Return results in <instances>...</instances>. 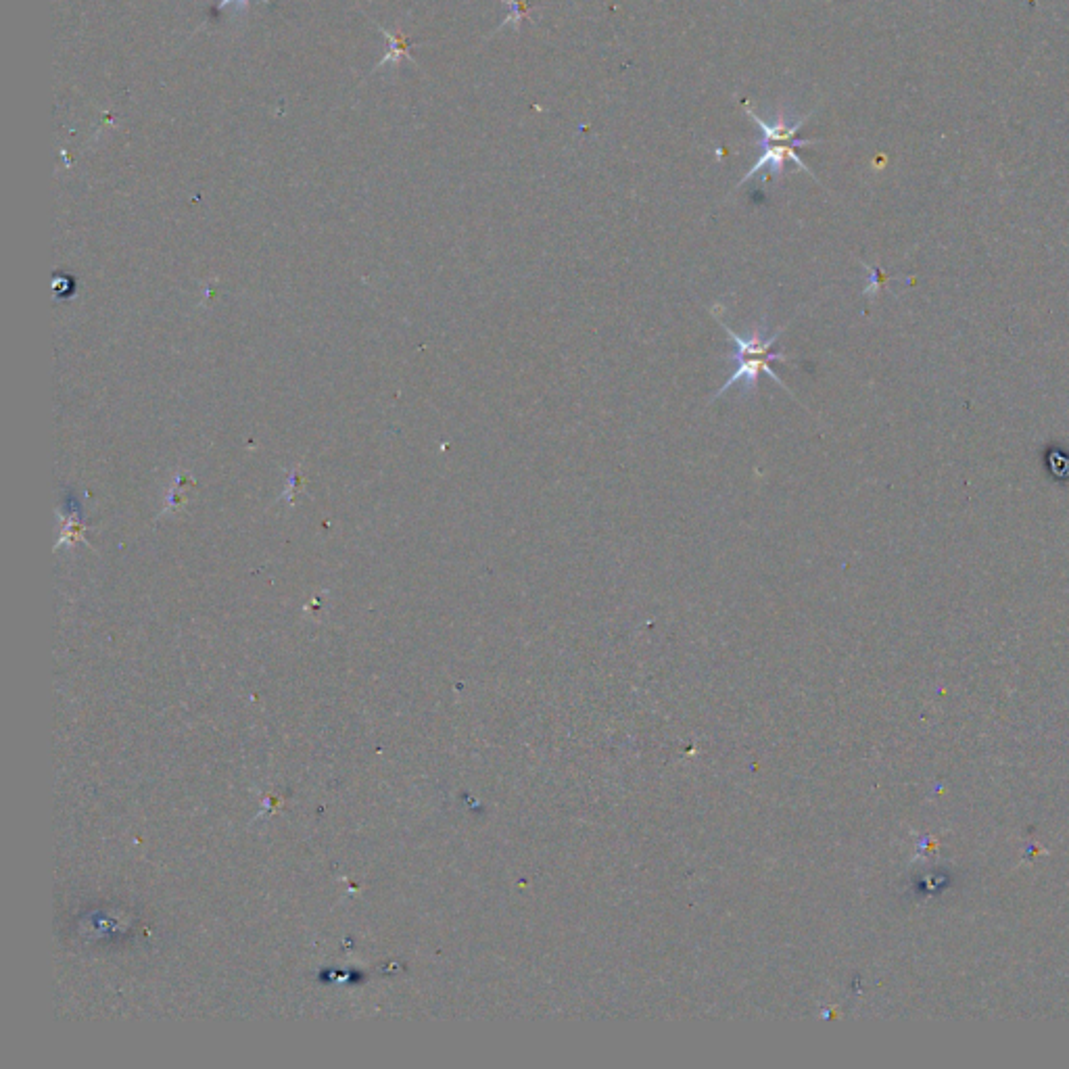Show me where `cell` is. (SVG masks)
<instances>
[{"label": "cell", "mask_w": 1069, "mask_h": 1069, "mask_svg": "<svg viewBox=\"0 0 1069 1069\" xmlns=\"http://www.w3.org/2000/svg\"><path fill=\"white\" fill-rule=\"evenodd\" d=\"M721 328L727 332V335L733 339L735 343V353H733V360L735 364H738V368H735L733 376H729L725 380V385L715 393V397L712 399H719L721 395H725L727 389H731L733 385L742 383L744 391L748 395H752L756 391V385H758V378L760 374H767L773 383H777L779 387H783L788 391V387L781 383V378L771 370V364L773 362H788L786 353H773L771 347L777 343L779 335L786 328H779L777 332H773L771 337H765L767 332V320H763V324H756L750 332V337H740L738 332H733L727 324H723L719 320Z\"/></svg>", "instance_id": "obj_1"}, {"label": "cell", "mask_w": 1069, "mask_h": 1069, "mask_svg": "<svg viewBox=\"0 0 1069 1069\" xmlns=\"http://www.w3.org/2000/svg\"><path fill=\"white\" fill-rule=\"evenodd\" d=\"M748 115L752 117V122L758 126V130L763 132V142H758V145L811 147V145H817V142H821V140L796 138L798 130L806 124V117H800V120H788L786 115H777V120L773 124H767L763 117H758L754 111H748Z\"/></svg>", "instance_id": "obj_2"}, {"label": "cell", "mask_w": 1069, "mask_h": 1069, "mask_svg": "<svg viewBox=\"0 0 1069 1069\" xmlns=\"http://www.w3.org/2000/svg\"><path fill=\"white\" fill-rule=\"evenodd\" d=\"M794 149H796V147H792V145H763V155H760V157L756 159V163L752 165L750 172L740 180L738 186H742L744 182H748L750 178H754L760 170H765V168H771L773 176H781V174H783V168H786V163H788V161L796 163L802 172L811 174V176L815 178V174L811 172V168H806V163L798 157V153H796Z\"/></svg>", "instance_id": "obj_3"}, {"label": "cell", "mask_w": 1069, "mask_h": 1069, "mask_svg": "<svg viewBox=\"0 0 1069 1069\" xmlns=\"http://www.w3.org/2000/svg\"><path fill=\"white\" fill-rule=\"evenodd\" d=\"M383 36L391 42V51L383 57V61L378 63L376 69H380L385 63H397L401 57H410V53H408V44H410V42L406 40V36H401V34L395 36V34H391V32H387V30H383Z\"/></svg>", "instance_id": "obj_4"}, {"label": "cell", "mask_w": 1069, "mask_h": 1069, "mask_svg": "<svg viewBox=\"0 0 1069 1069\" xmlns=\"http://www.w3.org/2000/svg\"><path fill=\"white\" fill-rule=\"evenodd\" d=\"M506 5L510 7V15H508V19L502 23V28H508V26L518 28L520 23L529 17L531 7L527 5V0H506Z\"/></svg>", "instance_id": "obj_5"}, {"label": "cell", "mask_w": 1069, "mask_h": 1069, "mask_svg": "<svg viewBox=\"0 0 1069 1069\" xmlns=\"http://www.w3.org/2000/svg\"><path fill=\"white\" fill-rule=\"evenodd\" d=\"M247 3H249V0H222V3L218 5V9H226L228 5H234V7H245ZM261 3H264V5H268V3H270V0H261Z\"/></svg>", "instance_id": "obj_6"}]
</instances>
